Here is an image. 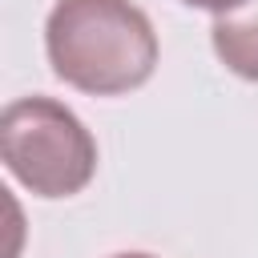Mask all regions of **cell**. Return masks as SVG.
<instances>
[{"instance_id": "1", "label": "cell", "mask_w": 258, "mask_h": 258, "mask_svg": "<svg viewBox=\"0 0 258 258\" xmlns=\"http://www.w3.org/2000/svg\"><path fill=\"white\" fill-rule=\"evenodd\" d=\"M52 73L89 97H125L157 69L153 20L133 0H56L44 20Z\"/></svg>"}, {"instance_id": "2", "label": "cell", "mask_w": 258, "mask_h": 258, "mask_svg": "<svg viewBox=\"0 0 258 258\" xmlns=\"http://www.w3.org/2000/svg\"><path fill=\"white\" fill-rule=\"evenodd\" d=\"M0 161L36 198H73L97 173V137L56 97H16L0 113Z\"/></svg>"}, {"instance_id": "3", "label": "cell", "mask_w": 258, "mask_h": 258, "mask_svg": "<svg viewBox=\"0 0 258 258\" xmlns=\"http://www.w3.org/2000/svg\"><path fill=\"white\" fill-rule=\"evenodd\" d=\"M214 56L242 81L258 85V0H242L230 12H218L210 24Z\"/></svg>"}, {"instance_id": "4", "label": "cell", "mask_w": 258, "mask_h": 258, "mask_svg": "<svg viewBox=\"0 0 258 258\" xmlns=\"http://www.w3.org/2000/svg\"><path fill=\"white\" fill-rule=\"evenodd\" d=\"M181 4H189V8H206V12H230V8H238L242 0H181Z\"/></svg>"}, {"instance_id": "5", "label": "cell", "mask_w": 258, "mask_h": 258, "mask_svg": "<svg viewBox=\"0 0 258 258\" xmlns=\"http://www.w3.org/2000/svg\"><path fill=\"white\" fill-rule=\"evenodd\" d=\"M113 258H153V254H141V250H125V254H113Z\"/></svg>"}]
</instances>
